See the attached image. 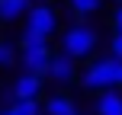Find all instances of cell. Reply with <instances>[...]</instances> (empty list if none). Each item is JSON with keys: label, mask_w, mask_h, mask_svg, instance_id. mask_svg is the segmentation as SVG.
Returning a JSON list of instances; mask_svg holds the SVG:
<instances>
[{"label": "cell", "mask_w": 122, "mask_h": 115, "mask_svg": "<svg viewBox=\"0 0 122 115\" xmlns=\"http://www.w3.org/2000/svg\"><path fill=\"white\" fill-rule=\"evenodd\" d=\"M0 115H10V109H0Z\"/></svg>", "instance_id": "15"}, {"label": "cell", "mask_w": 122, "mask_h": 115, "mask_svg": "<svg viewBox=\"0 0 122 115\" xmlns=\"http://www.w3.org/2000/svg\"><path fill=\"white\" fill-rule=\"evenodd\" d=\"M119 90H122V74H119Z\"/></svg>", "instance_id": "17"}, {"label": "cell", "mask_w": 122, "mask_h": 115, "mask_svg": "<svg viewBox=\"0 0 122 115\" xmlns=\"http://www.w3.org/2000/svg\"><path fill=\"white\" fill-rule=\"evenodd\" d=\"M119 74H122V61L112 55L93 58L80 67V86L87 93H106V90H119Z\"/></svg>", "instance_id": "2"}, {"label": "cell", "mask_w": 122, "mask_h": 115, "mask_svg": "<svg viewBox=\"0 0 122 115\" xmlns=\"http://www.w3.org/2000/svg\"><path fill=\"white\" fill-rule=\"evenodd\" d=\"M109 55L122 61V32H112V38H109Z\"/></svg>", "instance_id": "13"}, {"label": "cell", "mask_w": 122, "mask_h": 115, "mask_svg": "<svg viewBox=\"0 0 122 115\" xmlns=\"http://www.w3.org/2000/svg\"><path fill=\"white\" fill-rule=\"evenodd\" d=\"M103 3H106V0H67V10H71L74 16L84 23V19L97 16V13L103 10Z\"/></svg>", "instance_id": "10"}, {"label": "cell", "mask_w": 122, "mask_h": 115, "mask_svg": "<svg viewBox=\"0 0 122 115\" xmlns=\"http://www.w3.org/2000/svg\"><path fill=\"white\" fill-rule=\"evenodd\" d=\"M45 80H48V83H55L58 90H67V86L80 83V67H77V61H71L67 55L55 51V58H51V64H48Z\"/></svg>", "instance_id": "5"}, {"label": "cell", "mask_w": 122, "mask_h": 115, "mask_svg": "<svg viewBox=\"0 0 122 115\" xmlns=\"http://www.w3.org/2000/svg\"><path fill=\"white\" fill-rule=\"evenodd\" d=\"M109 26H112V32H122V6H112V13H109Z\"/></svg>", "instance_id": "14"}, {"label": "cell", "mask_w": 122, "mask_h": 115, "mask_svg": "<svg viewBox=\"0 0 122 115\" xmlns=\"http://www.w3.org/2000/svg\"><path fill=\"white\" fill-rule=\"evenodd\" d=\"M45 90V77H36V74H16L13 83L6 86V99L16 102V99H42Z\"/></svg>", "instance_id": "6"}, {"label": "cell", "mask_w": 122, "mask_h": 115, "mask_svg": "<svg viewBox=\"0 0 122 115\" xmlns=\"http://www.w3.org/2000/svg\"><path fill=\"white\" fill-rule=\"evenodd\" d=\"M97 48H100V29L90 23H71L61 29L58 35V51L67 55L77 64H87V61L97 58Z\"/></svg>", "instance_id": "1"}, {"label": "cell", "mask_w": 122, "mask_h": 115, "mask_svg": "<svg viewBox=\"0 0 122 115\" xmlns=\"http://www.w3.org/2000/svg\"><path fill=\"white\" fill-rule=\"evenodd\" d=\"M6 109H10V115H45L42 112V99H16Z\"/></svg>", "instance_id": "11"}, {"label": "cell", "mask_w": 122, "mask_h": 115, "mask_svg": "<svg viewBox=\"0 0 122 115\" xmlns=\"http://www.w3.org/2000/svg\"><path fill=\"white\" fill-rule=\"evenodd\" d=\"M42 112L45 115H80V106H77V99H74L71 93L58 90V93H48V96H45Z\"/></svg>", "instance_id": "7"}, {"label": "cell", "mask_w": 122, "mask_h": 115, "mask_svg": "<svg viewBox=\"0 0 122 115\" xmlns=\"http://www.w3.org/2000/svg\"><path fill=\"white\" fill-rule=\"evenodd\" d=\"M93 115H122V90H106L93 99Z\"/></svg>", "instance_id": "8"}, {"label": "cell", "mask_w": 122, "mask_h": 115, "mask_svg": "<svg viewBox=\"0 0 122 115\" xmlns=\"http://www.w3.org/2000/svg\"><path fill=\"white\" fill-rule=\"evenodd\" d=\"M112 3H116V6H122V0H112Z\"/></svg>", "instance_id": "16"}, {"label": "cell", "mask_w": 122, "mask_h": 115, "mask_svg": "<svg viewBox=\"0 0 122 115\" xmlns=\"http://www.w3.org/2000/svg\"><path fill=\"white\" fill-rule=\"evenodd\" d=\"M32 6H36V0H0V23L26 19Z\"/></svg>", "instance_id": "9"}, {"label": "cell", "mask_w": 122, "mask_h": 115, "mask_svg": "<svg viewBox=\"0 0 122 115\" xmlns=\"http://www.w3.org/2000/svg\"><path fill=\"white\" fill-rule=\"evenodd\" d=\"M51 58H55L51 38L36 35V32L23 29V35H19V67H23V74H36V77H45V74H48Z\"/></svg>", "instance_id": "3"}, {"label": "cell", "mask_w": 122, "mask_h": 115, "mask_svg": "<svg viewBox=\"0 0 122 115\" xmlns=\"http://www.w3.org/2000/svg\"><path fill=\"white\" fill-rule=\"evenodd\" d=\"M23 29L36 32V35L51 38V35L61 29V23H58V10H55L51 3H36V6L29 10V16H26V26H23Z\"/></svg>", "instance_id": "4"}, {"label": "cell", "mask_w": 122, "mask_h": 115, "mask_svg": "<svg viewBox=\"0 0 122 115\" xmlns=\"http://www.w3.org/2000/svg\"><path fill=\"white\" fill-rule=\"evenodd\" d=\"M16 61H19V48L10 38H0V70H10Z\"/></svg>", "instance_id": "12"}]
</instances>
